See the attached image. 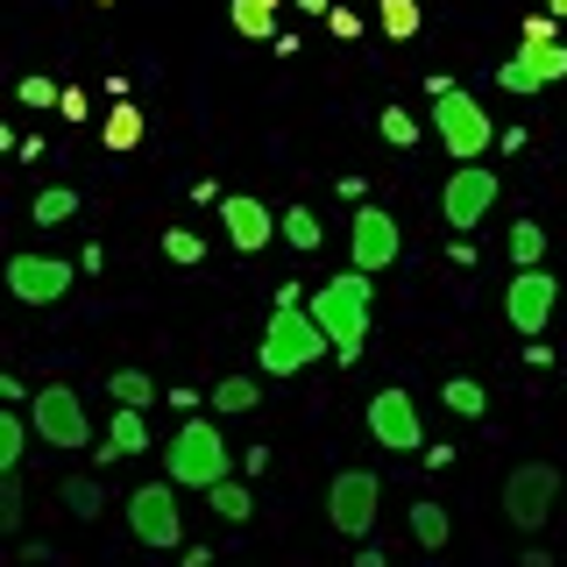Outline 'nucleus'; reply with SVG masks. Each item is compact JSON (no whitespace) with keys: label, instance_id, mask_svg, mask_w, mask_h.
Returning <instances> with one entry per match:
<instances>
[{"label":"nucleus","instance_id":"f257e3e1","mask_svg":"<svg viewBox=\"0 0 567 567\" xmlns=\"http://www.w3.org/2000/svg\"><path fill=\"white\" fill-rule=\"evenodd\" d=\"M369 298H377L369 270L327 277V284H312V298H306V312L327 327V341H333V354H341V369H354V362H362V348H369Z\"/></svg>","mask_w":567,"mask_h":567},{"label":"nucleus","instance_id":"f03ea898","mask_svg":"<svg viewBox=\"0 0 567 567\" xmlns=\"http://www.w3.org/2000/svg\"><path fill=\"white\" fill-rule=\"evenodd\" d=\"M425 93H433V135L447 142V156L454 164H483V156L496 150V121L483 114V100L461 93L454 79H433Z\"/></svg>","mask_w":567,"mask_h":567},{"label":"nucleus","instance_id":"7ed1b4c3","mask_svg":"<svg viewBox=\"0 0 567 567\" xmlns=\"http://www.w3.org/2000/svg\"><path fill=\"white\" fill-rule=\"evenodd\" d=\"M319 354H333L327 327H319L306 306H277L270 327H262V341H256V369L262 377H298V369H312Z\"/></svg>","mask_w":567,"mask_h":567},{"label":"nucleus","instance_id":"20e7f679","mask_svg":"<svg viewBox=\"0 0 567 567\" xmlns=\"http://www.w3.org/2000/svg\"><path fill=\"white\" fill-rule=\"evenodd\" d=\"M171 483L177 489H213V483H227V475H235V454H227V433H220V425H213V419H185V425H177V433H171Z\"/></svg>","mask_w":567,"mask_h":567},{"label":"nucleus","instance_id":"39448f33","mask_svg":"<svg viewBox=\"0 0 567 567\" xmlns=\"http://www.w3.org/2000/svg\"><path fill=\"white\" fill-rule=\"evenodd\" d=\"M29 425H35V440L43 447H58V454H79L85 440H93V419H85V398L71 383H43L29 398Z\"/></svg>","mask_w":567,"mask_h":567},{"label":"nucleus","instance_id":"423d86ee","mask_svg":"<svg viewBox=\"0 0 567 567\" xmlns=\"http://www.w3.org/2000/svg\"><path fill=\"white\" fill-rule=\"evenodd\" d=\"M554 496H560V468L554 461H518V468L504 475V518L518 532H539L554 518Z\"/></svg>","mask_w":567,"mask_h":567},{"label":"nucleus","instance_id":"0eeeda50","mask_svg":"<svg viewBox=\"0 0 567 567\" xmlns=\"http://www.w3.org/2000/svg\"><path fill=\"white\" fill-rule=\"evenodd\" d=\"M128 532L142 546H156V554H171V546H185V511H177V483H142L128 496Z\"/></svg>","mask_w":567,"mask_h":567},{"label":"nucleus","instance_id":"6e6552de","mask_svg":"<svg viewBox=\"0 0 567 567\" xmlns=\"http://www.w3.org/2000/svg\"><path fill=\"white\" fill-rule=\"evenodd\" d=\"M377 504H383V483H377L369 468H341V475L327 483V525L341 532V539H369Z\"/></svg>","mask_w":567,"mask_h":567},{"label":"nucleus","instance_id":"1a4fd4ad","mask_svg":"<svg viewBox=\"0 0 567 567\" xmlns=\"http://www.w3.org/2000/svg\"><path fill=\"white\" fill-rule=\"evenodd\" d=\"M398 248H404V227H398V213L390 206H354V220H348V256H354V270H390L398 262Z\"/></svg>","mask_w":567,"mask_h":567},{"label":"nucleus","instance_id":"9d476101","mask_svg":"<svg viewBox=\"0 0 567 567\" xmlns=\"http://www.w3.org/2000/svg\"><path fill=\"white\" fill-rule=\"evenodd\" d=\"M369 440H377L383 454H425V425H419V404L412 390H377L369 398Z\"/></svg>","mask_w":567,"mask_h":567},{"label":"nucleus","instance_id":"9b49d317","mask_svg":"<svg viewBox=\"0 0 567 567\" xmlns=\"http://www.w3.org/2000/svg\"><path fill=\"white\" fill-rule=\"evenodd\" d=\"M554 306H560V277L546 270H511V284H504V312H511V327L525 333V341H539L546 333V319H554Z\"/></svg>","mask_w":567,"mask_h":567},{"label":"nucleus","instance_id":"f8f14e48","mask_svg":"<svg viewBox=\"0 0 567 567\" xmlns=\"http://www.w3.org/2000/svg\"><path fill=\"white\" fill-rule=\"evenodd\" d=\"M560 79H567V43H518L504 64H496V85L518 93V100L546 93V85H560Z\"/></svg>","mask_w":567,"mask_h":567},{"label":"nucleus","instance_id":"ddd939ff","mask_svg":"<svg viewBox=\"0 0 567 567\" xmlns=\"http://www.w3.org/2000/svg\"><path fill=\"white\" fill-rule=\"evenodd\" d=\"M496 206V171L483 164H461L447 171V192H440V213H447L454 235H468V227H483V213Z\"/></svg>","mask_w":567,"mask_h":567},{"label":"nucleus","instance_id":"4468645a","mask_svg":"<svg viewBox=\"0 0 567 567\" xmlns=\"http://www.w3.org/2000/svg\"><path fill=\"white\" fill-rule=\"evenodd\" d=\"M8 291L22 298V306H58L71 291V262L58 256H8Z\"/></svg>","mask_w":567,"mask_h":567},{"label":"nucleus","instance_id":"2eb2a0df","mask_svg":"<svg viewBox=\"0 0 567 567\" xmlns=\"http://www.w3.org/2000/svg\"><path fill=\"white\" fill-rule=\"evenodd\" d=\"M220 227H227V241H235L241 256H256V248H270V235H284L277 213L262 199H248V192H227L220 199Z\"/></svg>","mask_w":567,"mask_h":567},{"label":"nucleus","instance_id":"dca6fc26","mask_svg":"<svg viewBox=\"0 0 567 567\" xmlns=\"http://www.w3.org/2000/svg\"><path fill=\"white\" fill-rule=\"evenodd\" d=\"M150 454V412H128V404H114V419H106V440H100V461H135Z\"/></svg>","mask_w":567,"mask_h":567},{"label":"nucleus","instance_id":"f3484780","mask_svg":"<svg viewBox=\"0 0 567 567\" xmlns=\"http://www.w3.org/2000/svg\"><path fill=\"white\" fill-rule=\"evenodd\" d=\"M277 14H284V0H227V29H235L241 43L277 35Z\"/></svg>","mask_w":567,"mask_h":567},{"label":"nucleus","instance_id":"a211bd4d","mask_svg":"<svg viewBox=\"0 0 567 567\" xmlns=\"http://www.w3.org/2000/svg\"><path fill=\"white\" fill-rule=\"evenodd\" d=\"M142 135H150V121H142V106L135 100H114V114L100 121V142L114 156H128V150H142Z\"/></svg>","mask_w":567,"mask_h":567},{"label":"nucleus","instance_id":"6ab92c4d","mask_svg":"<svg viewBox=\"0 0 567 567\" xmlns=\"http://www.w3.org/2000/svg\"><path fill=\"white\" fill-rule=\"evenodd\" d=\"M206 511H213L220 525H248V518H256V496H248V475H227V483H213V489H206Z\"/></svg>","mask_w":567,"mask_h":567},{"label":"nucleus","instance_id":"aec40b11","mask_svg":"<svg viewBox=\"0 0 567 567\" xmlns=\"http://www.w3.org/2000/svg\"><path fill=\"white\" fill-rule=\"evenodd\" d=\"M29 412H14V404H0V475H14L29 461Z\"/></svg>","mask_w":567,"mask_h":567},{"label":"nucleus","instance_id":"412c9836","mask_svg":"<svg viewBox=\"0 0 567 567\" xmlns=\"http://www.w3.org/2000/svg\"><path fill=\"white\" fill-rule=\"evenodd\" d=\"M412 539L425 546V554H440V546L454 539V518H447V504H433V496H419V504H412Z\"/></svg>","mask_w":567,"mask_h":567},{"label":"nucleus","instance_id":"4be33fe9","mask_svg":"<svg viewBox=\"0 0 567 567\" xmlns=\"http://www.w3.org/2000/svg\"><path fill=\"white\" fill-rule=\"evenodd\" d=\"M64 511H71V518H79V525H93L100 518V511H106V489H100V475H64Z\"/></svg>","mask_w":567,"mask_h":567},{"label":"nucleus","instance_id":"5701e85b","mask_svg":"<svg viewBox=\"0 0 567 567\" xmlns=\"http://www.w3.org/2000/svg\"><path fill=\"white\" fill-rule=\"evenodd\" d=\"M377 29L390 35V43H412V35L425 29V8L419 0H377Z\"/></svg>","mask_w":567,"mask_h":567},{"label":"nucleus","instance_id":"b1692460","mask_svg":"<svg viewBox=\"0 0 567 567\" xmlns=\"http://www.w3.org/2000/svg\"><path fill=\"white\" fill-rule=\"evenodd\" d=\"M106 398H114V404H128V412H150V404H156L150 369H114V377H106Z\"/></svg>","mask_w":567,"mask_h":567},{"label":"nucleus","instance_id":"393cba45","mask_svg":"<svg viewBox=\"0 0 567 567\" xmlns=\"http://www.w3.org/2000/svg\"><path fill=\"white\" fill-rule=\"evenodd\" d=\"M440 404H447L454 419H483L489 412V390L475 383V377H447V383H440Z\"/></svg>","mask_w":567,"mask_h":567},{"label":"nucleus","instance_id":"a878e982","mask_svg":"<svg viewBox=\"0 0 567 567\" xmlns=\"http://www.w3.org/2000/svg\"><path fill=\"white\" fill-rule=\"evenodd\" d=\"M539 262H546V227L518 220V227H511V270H539Z\"/></svg>","mask_w":567,"mask_h":567},{"label":"nucleus","instance_id":"bb28decb","mask_svg":"<svg viewBox=\"0 0 567 567\" xmlns=\"http://www.w3.org/2000/svg\"><path fill=\"white\" fill-rule=\"evenodd\" d=\"M213 404H220L227 419H241V412L262 404V390H256V377H220V383H213Z\"/></svg>","mask_w":567,"mask_h":567},{"label":"nucleus","instance_id":"cd10ccee","mask_svg":"<svg viewBox=\"0 0 567 567\" xmlns=\"http://www.w3.org/2000/svg\"><path fill=\"white\" fill-rule=\"evenodd\" d=\"M22 518H29V496H22V468H14V475H0V532L22 539Z\"/></svg>","mask_w":567,"mask_h":567},{"label":"nucleus","instance_id":"c85d7f7f","mask_svg":"<svg viewBox=\"0 0 567 567\" xmlns=\"http://www.w3.org/2000/svg\"><path fill=\"white\" fill-rule=\"evenodd\" d=\"M35 227H64L71 220V213H79V192H71V185H50V192H35Z\"/></svg>","mask_w":567,"mask_h":567},{"label":"nucleus","instance_id":"c756f323","mask_svg":"<svg viewBox=\"0 0 567 567\" xmlns=\"http://www.w3.org/2000/svg\"><path fill=\"white\" fill-rule=\"evenodd\" d=\"M284 241H291V248H319V235H327V227H319V213L312 206H284Z\"/></svg>","mask_w":567,"mask_h":567},{"label":"nucleus","instance_id":"7c9ffc66","mask_svg":"<svg viewBox=\"0 0 567 567\" xmlns=\"http://www.w3.org/2000/svg\"><path fill=\"white\" fill-rule=\"evenodd\" d=\"M377 135L390 142V150H412V142H419V114H404V106H383V114H377Z\"/></svg>","mask_w":567,"mask_h":567},{"label":"nucleus","instance_id":"2f4dec72","mask_svg":"<svg viewBox=\"0 0 567 567\" xmlns=\"http://www.w3.org/2000/svg\"><path fill=\"white\" fill-rule=\"evenodd\" d=\"M164 256L192 270V262H206V235H199V227H171V235H164Z\"/></svg>","mask_w":567,"mask_h":567},{"label":"nucleus","instance_id":"473e14b6","mask_svg":"<svg viewBox=\"0 0 567 567\" xmlns=\"http://www.w3.org/2000/svg\"><path fill=\"white\" fill-rule=\"evenodd\" d=\"M22 106H64L58 79H22Z\"/></svg>","mask_w":567,"mask_h":567},{"label":"nucleus","instance_id":"72a5a7b5","mask_svg":"<svg viewBox=\"0 0 567 567\" xmlns=\"http://www.w3.org/2000/svg\"><path fill=\"white\" fill-rule=\"evenodd\" d=\"M518 43H560V14H532Z\"/></svg>","mask_w":567,"mask_h":567},{"label":"nucleus","instance_id":"f704fd0d","mask_svg":"<svg viewBox=\"0 0 567 567\" xmlns=\"http://www.w3.org/2000/svg\"><path fill=\"white\" fill-rule=\"evenodd\" d=\"M327 29L341 35V43H354V35H362V14H354V8H333V14H327Z\"/></svg>","mask_w":567,"mask_h":567},{"label":"nucleus","instance_id":"c9c22d12","mask_svg":"<svg viewBox=\"0 0 567 567\" xmlns=\"http://www.w3.org/2000/svg\"><path fill=\"white\" fill-rule=\"evenodd\" d=\"M29 398H35V390H29L22 377H0V404H14V412H29Z\"/></svg>","mask_w":567,"mask_h":567},{"label":"nucleus","instance_id":"e433bc0d","mask_svg":"<svg viewBox=\"0 0 567 567\" xmlns=\"http://www.w3.org/2000/svg\"><path fill=\"white\" fill-rule=\"evenodd\" d=\"M58 114L64 121H85V93H79V85H64V106H58Z\"/></svg>","mask_w":567,"mask_h":567},{"label":"nucleus","instance_id":"4c0bfd02","mask_svg":"<svg viewBox=\"0 0 567 567\" xmlns=\"http://www.w3.org/2000/svg\"><path fill=\"white\" fill-rule=\"evenodd\" d=\"M298 14H333V0H291Z\"/></svg>","mask_w":567,"mask_h":567},{"label":"nucleus","instance_id":"58836bf2","mask_svg":"<svg viewBox=\"0 0 567 567\" xmlns=\"http://www.w3.org/2000/svg\"><path fill=\"white\" fill-rule=\"evenodd\" d=\"M546 8H554V14H560V22H567V0H546Z\"/></svg>","mask_w":567,"mask_h":567},{"label":"nucleus","instance_id":"ea45409f","mask_svg":"<svg viewBox=\"0 0 567 567\" xmlns=\"http://www.w3.org/2000/svg\"><path fill=\"white\" fill-rule=\"evenodd\" d=\"M100 8H114V0H100Z\"/></svg>","mask_w":567,"mask_h":567}]
</instances>
